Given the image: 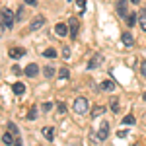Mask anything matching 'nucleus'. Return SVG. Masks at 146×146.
I'll return each instance as SVG.
<instances>
[{
  "instance_id": "obj_15",
  "label": "nucleus",
  "mask_w": 146,
  "mask_h": 146,
  "mask_svg": "<svg viewBox=\"0 0 146 146\" xmlns=\"http://www.w3.org/2000/svg\"><path fill=\"white\" fill-rule=\"evenodd\" d=\"M138 23H140V27L146 31V10H140V12H138Z\"/></svg>"
},
{
  "instance_id": "obj_3",
  "label": "nucleus",
  "mask_w": 146,
  "mask_h": 146,
  "mask_svg": "<svg viewBox=\"0 0 146 146\" xmlns=\"http://www.w3.org/2000/svg\"><path fill=\"white\" fill-rule=\"evenodd\" d=\"M78 29H80L78 18H70L68 20V35H70V39H76L78 37Z\"/></svg>"
},
{
  "instance_id": "obj_8",
  "label": "nucleus",
  "mask_w": 146,
  "mask_h": 146,
  "mask_svg": "<svg viewBox=\"0 0 146 146\" xmlns=\"http://www.w3.org/2000/svg\"><path fill=\"white\" fill-rule=\"evenodd\" d=\"M23 72H25V76L33 78V76H37V74H39V66H37L35 62H31V64H27V66H25V70H23Z\"/></svg>"
},
{
  "instance_id": "obj_29",
  "label": "nucleus",
  "mask_w": 146,
  "mask_h": 146,
  "mask_svg": "<svg viewBox=\"0 0 146 146\" xmlns=\"http://www.w3.org/2000/svg\"><path fill=\"white\" fill-rule=\"evenodd\" d=\"M111 109H113L115 113L119 111V101H111Z\"/></svg>"
},
{
  "instance_id": "obj_1",
  "label": "nucleus",
  "mask_w": 146,
  "mask_h": 146,
  "mask_svg": "<svg viewBox=\"0 0 146 146\" xmlns=\"http://www.w3.org/2000/svg\"><path fill=\"white\" fill-rule=\"evenodd\" d=\"M88 109H90L88 98H76V101H74V111L78 113V115H86Z\"/></svg>"
},
{
  "instance_id": "obj_4",
  "label": "nucleus",
  "mask_w": 146,
  "mask_h": 146,
  "mask_svg": "<svg viewBox=\"0 0 146 146\" xmlns=\"http://www.w3.org/2000/svg\"><path fill=\"white\" fill-rule=\"evenodd\" d=\"M45 25V18L43 16H35L33 20H31V23H29V29L31 31H37V29H41Z\"/></svg>"
},
{
  "instance_id": "obj_30",
  "label": "nucleus",
  "mask_w": 146,
  "mask_h": 146,
  "mask_svg": "<svg viewBox=\"0 0 146 146\" xmlns=\"http://www.w3.org/2000/svg\"><path fill=\"white\" fill-rule=\"evenodd\" d=\"M25 4H29V6H37V0H23Z\"/></svg>"
},
{
  "instance_id": "obj_17",
  "label": "nucleus",
  "mask_w": 146,
  "mask_h": 146,
  "mask_svg": "<svg viewBox=\"0 0 146 146\" xmlns=\"http://www.w3.org/2000/svg\"><path fill=\"white\" fill-rule=\"evenodd\" d=\"M66 78H68V68H66V66H62L60 70H58V80H60V82H64Z\"/></svg>"
},
{
  "instance_id": "obj_25",
  "label": "nucleus",
  "mask_w": 146,
  "mask_h": 146,
  "mask_svg": "<svg viewBox=\"0 0 146 146\" xmlns=\"http://www.w3.org/2000/svg\"><path fill=\"white\" fill-rule=\"evenodd\" d=\"M56 109H58L60 115H64V113H66V105H64V103H56Z\"/></svg>"
},
{
  "instance_id": "obj_22",
  "label": "nucleus",
  "mask_w": 146,
  "mask_h": 146,
  "mask_svg": "<svg viewBox=\"0 0 146 146\" xmlns=\"http://www.w3.org/2000/svg\"><path fill=\"white\" fill-rule=\"evenodd\" d=\"M76 8H78V12L82 14V12L86 10V0H78V2H76Z\"/></svg>"
},
{
  "instance_id": "obj_18",
  "label": "nucleus",
  "mask_w": 146,
  "mask_h": 146,
  "mask_svg": "<svg viewBox=\"0 0 146 146\" xmlns=\"http://www.w3.org/2000/svg\"><path fill=\"white\" fill-rule=\"evenodd\" d=\"M105 113V109L101 107V105H96L94 109H92V117H100V115H103Z\"/></svg>"
},
{
  "instance_id": "obj_20",
  "label": "nucleus",
  "mask_w": 146,
  "mask_h": 146,
  "mask_svg": "<svg viewBox=\"0 0 146 146\" xmlns=\"http://www.w3.org/2000/svg\"><path fill=\"white\" fill-rule=\"evenodd\" d=\"M43 74H45V78H53V76H55V68L53 66H45L43 68Z\"/></svg>"
},
{
  "instance_id": "obj_21",
  "label": "nucleus",
  "mask_w": 146,
  "mask_h": 146,
  "mask_svg": "<svg viewBox=\"0 0 146 146\" xmlns=\"http://www.w3.org/2000/svg\"><path fill=\"white\" fill-rule=\"evenodd\" d=\"M43 56H47V58H55L56 51H55V49H47V51H43Z\"/></svg>"
},
{
  "instance_id": "obj_12",
  "label": "nucleus",
  "mask_w": 146,
  "mask_h": 146,
  "mask_svg": "<svg viewBox=\"0 0 146 146\" xmlns=\"http://www.w3.org/2000/svg\"><path fill=\"white\" fill-rule=\"evenodd\" d=\"M136 22H138V16H136V14H127V16H125V23H127L129 27H133Z\"/></svg>"
},
{
  "instance_id": "obj_5",
  "label": "nucleus",
  "mask_w": 146,
  "mask_h": 146,
  "mask_svg": "<svg viewBox=\"0 0 146 146\" xmlns=\"http://www.w3.org/2000/svg\"><path fill=\"white\" fill-rule=\"evenodd\" d=\"M101 62H103V55H101V53H96V55L90 58V62H88V68H90V70H94V68L101 66Z\"/></svg>"
},
{
  "instance_id": "obj_24",
  "label": "nucleus",
  "mask_w": 146,
  "mask_h": 146,
  "mask_svg": "<svg viewBox=\"0 0 146 146\" xmlns=\"http://www.w3.org/2000/svg\"><path fill=\"white\" fill-rule=\"evenodd\" d=\"M27 119H29V121H33V119H37V109H35V107H33V109H31L29 113H27Z\"/></svg>"
},
{
  "instance_id": "obj_31",
  "label": "nucleus",
  "mask_w": 146,
  "mask_h": 146,
  "mask_svg": "<svg viewBox=\"0 0 146 146\" xmlns=\"http://www.w3.org/2000/svg\"><path fill=\"white\" fill-rule=\"evenodd\" d=\"M140 72H142V76L146 78V62H142V66H140Z\"/></svg>"
},
{
  "instance_id": "obj_28",
  "label": "nucleus",
  "mask_w": 146,
  "mask_h": 146,
  "mask_svg": "<svg viewBox=\"0 0 146 146\" xmlns=\"http://www.w3.org/2000/svg\"><path fill=\"white\" fill-rule=\"evenodd\" d=\"M41 109H43V111H51V109H53V103H43Z\"/></svg>"
},
{
  "instance_id": "obj_33",
  "label": "nucleus",
  "mask_w": 146,
  "mask_h": 146,
  "mask_svg": "<svg viewBox=\"0 0 146 146\" xmlns=\"http://www.w3.org/2000/svg\"><path fill=\"white\" fill-rule=\"evenodd\" d=\"M142 100H144V101H146V92H144V94H142Z\"/></svg>"
},
{
  "instance_id": "obj_16",
  "label": "nucleus",
  "mask_w": 146,
  "mask_h": 146,
  "mask_svg": "<svg viewBox=\"0 0 146 146\" xmlns=\"http://www.w3.org/2000/svg\"><path fill=\"white\" fill-rule=\"evenodd\" d=\"M101 90H107V92H113V90H115V84H113L111 80H103V82H101Z\"/></svg>"
},
{
  "instance_id": "obj_14",
  "label": "nucleus",
  "mask_w": 146,
  "mask_h": 146,
  "mask_svg": "<svg viewBox=\"0 0 146 146\" xmlns=\"http://www.w3.org/2000/svg\"><path fill=\"white\" fill-rule=\"evenodd\" d=\"M43 136H45L47 140H53V138H55V129H53V127H45V129H43Z\"/></svg>"
},
{
  "instance_id": "obj_27",
  "label": "nucleus",
  "mask_w": 146,
  "mask_h": 146,
  "mask_svg": "<svg viewBox=\"0 0 146 146\" xmlns=\"http://www.w3.org/2000/svg\"><path fill=\"white\" fill-rule=\"evenodd\" d=\"M62 56H64V58H70V47H64V49H62Z\"/></svg>"
},
{
  "instance_id": "obj_2",
  "label": "nucleus",
  "mask_w": 146,
  "mask_h": 146,
  "mask_svg": "<svg viewBox=\"0 0 146 146\" xmlns=\"http://www.w3.org/2000/svg\"><path fill=\"white\" fill-rule=\"evenodd\" d=\"M14 22H16V18H14V14H12V12L8 10V8H2V25L10 29L12 25H14Z\"/></svg>"
},
{
  "instance_id": "obj_11",
  "label": "nucleus",
  "mask_w": 146,
  "mask_h": 146,
  "mask_svg": "<svg viewBox=\"0 0 146 146\" xmlns=\"http://www.w3.org/2000/svg\"><path fill=\"white\" fill-rule=\"evenodd\" d=\"M8 55H10L12 58H22V56L25 55V51H23V49H20V47H14V49H10V51H8Z\"/></svg>"
},
{
  "instance_id": "obj_32",
  "label": "nucleus",
  "mask_w": 146,
  "mask_h": 146,
  "mask_svg": "<svg viewBox=\"0 0 146 146\" xmlns=\"http://www.w3.org/2000/svg\"><path fill=\"white\" fill-rule=\"evenodd\" d=\"M131 2H133V4H138V2H140V0H131Z\"/></svg>"
},
{
  "instance_id": "obj_23",
  "label": "nucleus",
  "mask_w": 146,
  "mask_h": 146,
  "mask_svg": "<svg viewBox=\"0 0 146 146\" xmlns=\"http://www.w3.org/2000/svg\"><path fill=\"white\" fill-rule=\"evenodd\" d=\"M8 131H12V133H14L16 136H20V129H18V127H16L14 123H8Z\"/></svg>"
},
{
  "instance_id": "obj_9",
  "label": "nucleus",
  "mask_w": 146,
  "mask_h": 146,
  "mask_svg": "<svg viewBox=\"0 0 146 146\" xmlns=\"http://www.w3.org/2000/svg\"><path fill=\"white\" fill-rule=\"evenodd\" d=\"M55 33L58 35V37H66L68 35V25L66 23H56L55 25Z\"/></svg>"
},
{
  "instance_id": "obj_10",
  "label": "nucleus",
  "mask_w": 146,
  "mask_h": 146,
  "mask_svg": "<svg viewBox=\"0 0 146 146\" xmlns=\"http://www.w3.org/2000/svg\"><path fill=\"white\" fill-rule=\"evenodd\" d=\"M121 41H123V45H127V47H133V43H135V37L129 33V31H125L123 35H121Z\"/></svg>"
},
{
  "instance_id": "obj_19",
  "label": "nucleus",
  "mask_w": 146,
  "mask_h": 146,
  "mask_svg": "<svg viewBox=\"0 0 146 146\" xmlns=\"http://www.w3.org/2000/svg\"><path fill=\"white\" fill-rule=\"evenodd\" d=\"M121 123H123V125H135V123H136V119H135V115H125Z\"/></svg>"
},
{
  "instance_id": "obj_26",
  "label": "nucleus",
  "mask_w": 146,
  "mask_h": 146,
  "mask_svg": "<svg viewBox=\"0 0 146 146\" xmlns=\"http://www.w3.org/2000/svg\"><path fill=\"white\" fill-rule=\"evenodd\" d=\"M16 20H20V22L23 20V6L20 8V10H18V14H16Z\"/></svg>"
},
{
  "instance_id": "obj_7",
  "label": "nucleus",
  "mask_w": 146,
  "mask_h": 146,
  "mask_svg": "<svg viewBox=\"0 0 146 146\" xmlns=\"http://www.w3.org/2000/svg\"><path fill=\"white\" fill-rule=\"evenodd\" d=\"M107 135H109V125H107V123H101V127H100V131H98V136H96V138L103 142V140L107 138Z\"/></svg>"
},
{
  "instance_id": "obj_6",
  "label": "nucleus",
  "mask_w": 146,
  "mask_h": 146,
  "mask_svg": "<svg viewBox=\"0 0 146 146\" xmlns=\"http://www.w3.org/2000/svg\"><path fill=\"white\" fill-rule=\"evenodd\" d=\"M115 4H117V14L121 18H125L127 16V8H129V0H117Z\"/></svg>"
},
{
  "instance_id": "obj_13",
  "label": "nucleus",
  "mask_w": 146,
  "mask_h": 146,
  "mask_svg": "<svg viewBox=\"0 0 146 146\" xmlns=\"http://www.w3.org/2000/svg\"><path fill=\"white\" fill-rule=\"evenodd\" d=\"M12 90H14V94H18V96H22V94H25V86H23L22 82H16V84L12 86Z\"/></svg>"
}]
</instances>
